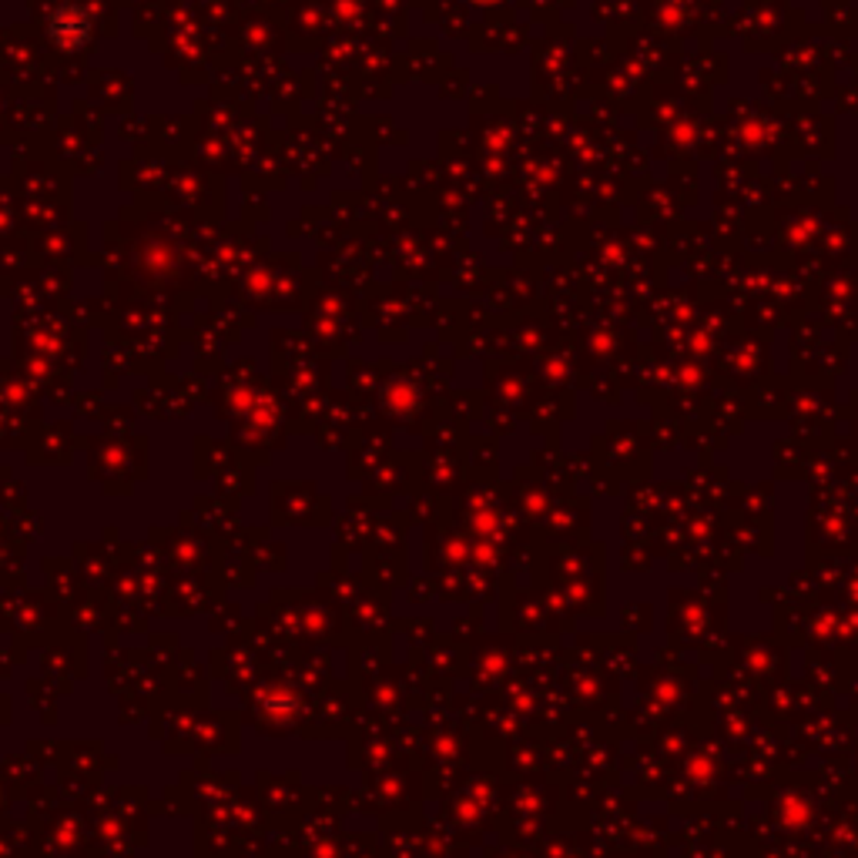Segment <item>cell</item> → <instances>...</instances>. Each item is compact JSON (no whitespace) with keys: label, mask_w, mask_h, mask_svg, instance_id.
<instances>
[{"label":"cell","mask_w":858,"mask_h":858,"mask_svg":"<svg viewBox=\"0 0 858 858\" xmlns=\"http://www.w3.org/2000/svg\"><path fill=\"white\" fill-rule=\"evenodd\" d=\"M87 14L81 8H61L51 21V34L55 40L61 44V48H77V44L87 40Z\"/></svg>","instance_id":"obj_1"},{"label":"cell","mask_w":858,"mask_h":858,"mask_svg":"<svg viewBox=\"0 0 858 858\" xmlns=\"http://www.w3.org/2000/svg\"><path fill=\"white\" fill-rule=\"evenodd\" d=\"M473 4H496V0H473Z\"/></svg>","instance_id":"obj_2"}]
</instances>
